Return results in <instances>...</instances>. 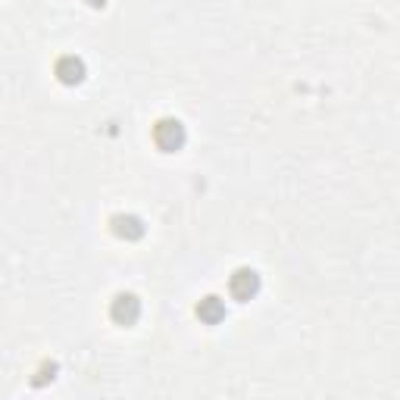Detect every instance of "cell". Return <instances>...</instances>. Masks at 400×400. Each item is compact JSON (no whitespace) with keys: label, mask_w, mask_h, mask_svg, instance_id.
Segmentation results:
<instances>
[{"label":"cell","mask_w":400,"mask_h":400,"mask_svg":"<svg viewBox=\"0 0 400 400\" xmlns=\"http://www.w3.org/2000/svg\"><path fill=\"white\" fill-rule=\"evenodd\" d=\"M232 288V297H238V301H250L256 291H260V276H256L254 269H238L229 281Z\"/></svg>","instance_id":"cell-2"},{"label":"cell","mask_w":400,"mask_h":400,"mask_svg":"<svg viewBox=\"0 0 400 400\" xmlns=\"http://www.w3.org/2000/svg\"><path fill=\"white\" fill-rule=\"evenodd\" d=\"M153 141L160 151H178L185 144V129L178 119H160L153 129Z\"/></svg>","instance_id":"cell-1"},{"label":"cell","mask_w":400,"mask_h":400,"mask_svg":"<svg viewBox=\"0 0 400 400\" xmlns=\"http://www.w3.org/2000/svg\"><path fill=\"white\" fill-rule=\"evenodd\" d=\"M57 75H60V82H66V85L82 82V75H85V63H82V60H75V57H63V60L57 63Z\"/></svg>","instance_id":"cell-4"},{"label":"cell","mask_w":400,"mask_h":400,"mask_svg":"<svg viewBox=\"0 0 400 400\" xmlns=\"http://www.w3.org/2000/svg\"><path fill=\"white\" fill-rule=\"evenodd\" d=\"M198 316H200L207 325H216L219 319L225 316V303L219 301V297H203V301L198 303Z\"/></svg>","instance_id":"cell-5"},{"label":"cell","mask_w":400,"mask_h":400,"mask_svg":"<svg viewBox=\"0 0 400 400\" xmlns=\"http://www.w3.org/2000/svg\"><path fill=\"white\" fill-rule=\"evenodd\" d=\"M113 319L119 325H135L138 323V316H141V303H138V297L135 294H119L113 301Z\"/></svg>","instance_id":"cell-3"},{"label":"cell","mask_w":400,"mask_h":400,"mask_svg":"<svg viewBox=\"0 0 400 400\" xmlns=\"http://www.w3.org/2000/svg\"><path fill=\"white\" fill-rule=\"evenodd\" d=\"M113 232L119 234V238H141V234H144V225H141V219H135V216H116Z\"/></svg>","instance_id":"cell-6"}]
</instances>
